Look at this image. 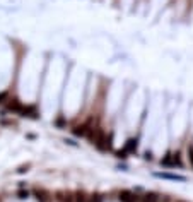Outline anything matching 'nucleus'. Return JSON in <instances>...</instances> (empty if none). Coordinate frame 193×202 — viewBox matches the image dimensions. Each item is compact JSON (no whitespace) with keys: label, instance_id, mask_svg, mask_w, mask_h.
<instances>
[{"label":"nucleus","instance_id":"f257e3e1","mask_svg":"<svg viewBox=\"0 0 193 202\" xmlns=\"http://www.w3.org/2000/svg\"><path fill=\"white\" fill-rule=\"evenodd\" d=\"M161 165L162 166H167V168H175V166H183V161H181V156L179 153H167L162 159H161Z\"/></svg>","mask_w":193,"mask_h":202},{"label":"nucleus","instance_id":"f03ea898","mask_svg":"<svg viewBox=\"0 0 193 202\" xmlns=\"http://www.w3.org/2000/svg\"><path fill=\"white\" fill-rule=\"evenodd\" d=\"M154 176H157V178H162V180L186 182V176H183V175H175V173H166V171H157V173H154Z\"/></svg>","mask_w":193,"mask_h":202},{"label":"nucleus","instance_id":"7ed1b4c3","mask_svg":"<svg viewBox=\"0 0 193 202\" xmlns=\"http://www.w3.org/2000/svg\"><path fill=\"white\" fill-rule=\"evenodd\" d=\"M120 200L121 202H138V195L132 190H121L120 192Z\"/></svg>","mask_w":193,"mask_h":202},{"label":"nucleus","instance_id":"20e7f679","mask_svg":"<svg viewBox=\"0 0 193 202\" xmlns=\"http://www.w3.org/2000/svg\"><path fill=\"white\" fill-rule=\"evenodd\" d=\"M161 195L156 192H145V194L138 195V202H159Z\"/></svg>","mask_w":193,"mask_h":202},{"label":"nucleus","instance_id":"39448f33","mask_svg":"<svg viewBox=\"0 0 193 202\" xmlns=\"http://www.w3.org/2000/svg\"><path fill=\"white\" fill-rule=\"evenodd\" d=\"M137 146H138L137 139H128V140H126V144H125V147H123V153H125V154L135 153V151H137Z\"/></svg>","mask_w":193,"mask_h":202},{"label":"nucleus","instance_id":"423d86ee","mask_svg":"<svg viewBox=\"0 0 193 202\" xmlns=\"http://www.w3.org/2000/svg\"><path fill=\"white\" fill-rule=\"evenodd\" d=\"M89 202H103V197H101V195H91Z\"/></svg>","mask_w":193,"mask_h":202},{"label":"nucleus","instance_id":"0eeeda50","mask_svg":"<svg viewBox=\"0 0 193 202\" xmlns=\"http://www.w3.org/2000/svg\"><path fill=\"white\" fill-rule=\"evenodd\" d=\"M188 158H190V163L193 166V147H188Z\"/></svg>","mask_w":193,"mask_h":202},{"label":"nucleus","instance_id":"6e6552de","mask_svg":"<svg viewBox=\"0 0 193 202\" xmlns=\"http://www.w3.org/2000/svg\"><path fill=\"white\" fill-rule=\"evenodd\" d=\"M179 202H183V200H179Z\"/></svg>","mask_w":193,"mask_h":202}]
</instances>
